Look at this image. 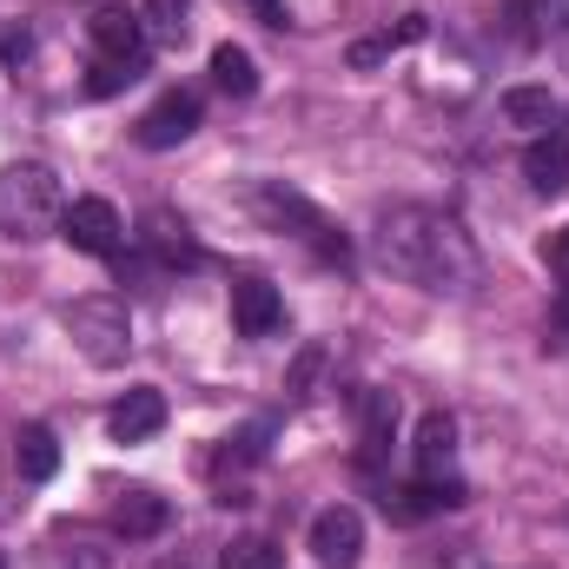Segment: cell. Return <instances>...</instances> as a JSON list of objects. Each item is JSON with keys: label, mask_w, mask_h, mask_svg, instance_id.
Listing matches in <instances>:
<instances>
[{"label": "cell", "mask_w": 569, "mask_h": 569, "mask_svg": "<svg viewBox=\"0 0 569 569\" xmlns=\"http://www.w3.org/2000/svg\"><path fill=\"white\" fill-rule=\"evenodd\" d=\"M425 33H430V20H425V13H405L398 27H385V33H371V40H358V47H351V67H378V60H391L398 47H418Z\"/></svg>", "instance_id": "cell-16"}, {"label": "cell", "mask_w": 569, "mask_h": 569, "mask_svg": "<svg viewBox=\"0 0 569 569\" xmlns=\"http://www.w3.org/2000/svg\"><path fill=\"white\" fill-rule=\"evenodd\" d=\"M284 325V298L266 279H239L232 284V331L239 338H272Z\"/></svg>", "instance_id": "cell-9"}, {"label": "cell", "mask_w": 569, "mask_h": 569, "mask_svg": "<svg viewBox=\"0 0 569 569\" xmlns=\"http://www.w3.org/2000/svg\"><path fill=\"white\" fill-rule=\"evenodd\" d=\"M0 60L13 67V60H27V33H13V27H0Z\"/></svg>", "instance_id": "cell-27"}, {"label": "cell", "mask_w": 569, "mask_h": 569, "mask_svg": "<svg viewBox=\"0 0 569 569\" xmlns=\"http://www.w3.org/2000/svg\"><path fill=\"white\" fill-rule=\"evenodd\" d=\"M252 7V20H266V27H291V7L284 0H246Z\"/></svg>", "instance_id": "cell-25"}, {"label": "cell", "mask_w": 569, "mask_h": 569, "mask_svg": "<svg viewBox=\"0 0 569 569\" xmlns=\"http://www.w3.org/2000/svg\"><path fill=\"white\" fill-rule=\"evenodd\" d=\"M212 80H219L232 100H252V93H259V67H252V53H246V47H232V40H226V47H212Z\"/></svg>", "instance_id": "cell-17"}, {"label": "cell", "mask_w": 569, "mask_h": 569, "mask_svg": "<svg viewBox=\"0 0 569 569\" xmlns=\"http://www.w3.org/2000/svg\"><path fill=\"white\" fill-rule=\"evenodd\" d=\"M391 430H398V398L391 391H358V443H365V463H378L391 450Z\"/></svg>", "instance_id": "cell-11"}, {"label": "cell", "mask_w": 569, "mask_h": 569, "mask_svg": "<svg viewBox=\"0 0 569 569\" xmlns=\"http://www.w3.org/2000/svg\"><path fill=\"white\" fill-rule=\"evenodd\" d=\"M60 325H67L73 351H80L87 365H100V371L127 365V351H133V311H127V298H113V291L73 298V305L60 311Z\"/></svg>", "instance_id": "cell-3"}, {"label": "cell", "mask_w": 569, "mask_h": 569, "mask_svg": "<svg viewBox=\"0 0 569 569\" xmlns=\"http://www.w3.org/2000/svg\"><path fill=\"white\" fill-rule=\"evenodd\" d=\"M523 179H530L543 199L569 192V140L563 133H537V140L523 146Z\"/></svg>", "instance_id": "cell-10"}, {"label": "cell", "mask_w": 569, "mask_h": 569, "mask_svg": "<svg viewBox=\"0 0 569 569\" xmlns=\"http://www.w3.org/2000/svg\"><path fill=\"white\" fill-rule=\"evenodd\" d=\"M53 470H60V443H53V430H47V425H27V430H20V477L47 483Z\"/></svg>", "instance_id": "cell-19"}, {"label": "cell", "mask_w": 569, "mask_h": 569, "mask_svg": "<svg viewBox=\"0 0 569 569\" xmlns=\"http://www.w3.org/2000/svg\"><path fill=\"white\" fill-rule=\"evenodd\" d=\"M166 497H152V490H127L120 503H113V530L120 537H159L166 530Z\"/></svg>", "instance_id": "cell-15"}, {"label": "cell", "mask_w": 569, "mask_h": 569, "mask_svg": "<svg viewBox=\"0 0 569 569\" xmlns=\"http://www.w3.org/2000/svg\"><path fill=\"white\" fill-rule=\"evenodd\" d=\"M550 325H557V338H569V284L557 291V311H550Z\"/></svg>", "instance_id": "cell-28"}, {"label": "cell", "mask_w": 569, "mask_h": 569, "mask_svg": "<svg viewBox=\"0 0 569 569\" xmlns=\"http://www.w3.org/2000/svg\"><path fill=\"white\" fill-rule=\"evenodd\" d=\"M311 557L325 569H358V557H365V517H358L351 503L318 510V517H311Z\"/></svg>", "instance_id": "cell-6"}, {"label": "cell", "mask_w": 569, "mask_h": 569, "mask_svg": "<svg viewBox=\"0 0 569 569\" xmlns=\"http://www.w3.org/2000/svg\"><path fill=\"white\" fill-rule=\"evenodd\" d=\"M378 259H385V272L425 284V291H470V284L483 279V259H477L470 232L450 212H437V206H398V212H385Z\"/></svg>", "instance_id": "cell-1"}, {"label": "cell", "mask_w": 569, "mask_h": 569, "mask_svg": "<svg viewBox=\"0 0 569 569\" xmlns=\"http://www.w3.org/2000/svg\"><path fill=\"white\" fill-rule=\"evenodd\" d=\"M266 437H272V425H246L239 437H226V463H259L266 457Z\"/></svg>", "instance_id": "cell-23"}, {"label": "cell", "mask_w": 569, "mask_h": 569, "mask_svg": "<svg viewBox=\"0 0 569 569\" xmlns=\"http://www.w3.org/2000/svg\"><path fill=\"white\" fill-rule=\"evenodd\" d=\"M159 425H166V391H159V385H133V391L107 411L113 443H146V437H159Z\"/></svg>", "instance_id": "cell-8"}, {"label": "cell", "mask_w": 569, "mask_h": 569, "mask_svg": "<svg viewBox=\"0 0 569 569\" xmlns=\"http://www.w3.org/2000/svg\"><path fill=\"white\" fill-rule=\"evenodd\" d=\"M563 0H517V7H503V27H510V40H523V47H543V40H557L563 33Z\"/></svg>", "instance_id": "cell-12"}, {"label": "cell", "mask_w": 569, "mask_h": 569, "mask_svg": "<svg viewBox=\"0 0 569 569\" xmlns=\"http://www.w3.org/2000/svg\"><path fill=\"white\" fill-rule=\"evenodd\" d=\"M140 239H146V252H152L159 266H199V246H192L186 219H172V212H146Z\"/></svg>", "instance_id": "cell-13"}, {"label": "cell", "mask_w": 569, "mask_h": 569, "mask_svg": "<svg viewBox=\"0 0 569 569\" xmlns=\"http://www.w3.org/2000/svg\"><path fill=\"white\" fill-rule=\"evenodd\" d=\"M192 133H199V93L172 87V93H159L140 113V133H133V140H140L146 152H166V146H186Z\"/></svg>", "instance_id": "cell-7"}, {"label": "cell", "mask_w": 569, "mask_h": 569, "mask_svg": "<svg viewBox=\"0 0 569 569\" xmlns=\"http://www.w3.org/2000/svg\"><path fill=\"white\" fill-rule=\"evenodd\" d=\"M140 73H146V60H93V73H87V93H93V100H107V93L133 87Z\"/></svg>", "instance_id": "cell-21"}, {"label": "cell", "mask_w": 569, "mask_h": 569, "mask_svg": "<svg viewBox=\"0 0 569 569\" xmlns=\"http://www.w3.org/2000/svg\"><path fill=\"white\" fill-rule=\"evenodd\" d=\"M252 212L266 219V226H279V232H291V239H305L325 266H351V239L305 199V192H291V186H279V179H266V186H252Z\"/></svg>", "instance_id": "cell-4"}, {"label": "cell", "mask_w": 569, "mask_h": 569, "mask_svg": "<svg viewBox=\"0 0 569 569\" xmlns=\"http://www.w3.org/2000/svg\"><path fill=\"white\" fill-rule=\"evenodd\" d=\"M60 212H67V199H60V179L47 166H33V159L0 166V232L13 246L60 232Z\"/></svg>", "instance_id": "cell-2"}, {"label": "cell", "mask_w": 569, "mask_h": 569, "mask_svg": "<svg viewBox=\"0 0 569 569\" xmlns=\"http://www.w3.org/2000/svg\"><path fill=\"white\" fill-rule=\"evenodd\" d=\"M503 120L543 133V127H557V93H550V87H510V93H503Z\"/></svg>", "instance_id": "cell-18"}, {"label": "cell", "mask_w": 569, "mask_h": 569, "mask_svg": "<svg viewBox=\"0 0 569 569\" xmlns=\"http://www.w3.org/2000/svg\"><path fill=\"white\" fill-rule=\"evenodd\" d=\"M186 13H192V0H146V27L159 40H186Z\"/></svg>", "instance_id": "cell-22"}, {"label": "cell", "mask_w": 569, "mask_h": 569, "mask_svg": "<svg viewBox=\"0 0 569 569\" xmlns=\"http://www.w3.org/2000/svg\"><path fill=\"white\" fill-rule=\"evenodd\" d=\"M550 272H557V279L569 284V226L557 232V239H550Z\"/></svg>", "instance_id": "cell-26"}, {"label": "cell", "mask_w": 569, "mask_h": 569, "mask_svg": "<svg viewBox=\"0 0 569 569\" xmlns=\"http://www.w3.org/2000/svg\"><path fill=\"white\" fill-rule=\"evenodd\" d=\"M93 47H100V60H146V27L133 13L107 7V13H93Z\"/></svg>", "instance_id": "cell-14"}, {"label": "cell", "mask_w": 569, "mask_h": 569, "mask_svg": "<svg viewBox=\"0 0 569 569\" xmlns=\"http://www.w3.org/2000/svg\"><path fill=\"white\" fill-rule=\"evenodd\" d=\"M60 239L87 259H120L127 252V219L113 212V199H73L60 212Z\"/></svg>", "instance_id": "cell-5"}, {"label": "cell", "mask_w": 569, "mask_h": 569, "mask_svg": "<svg viewBox=\"0 0 569 569\" xmlns=\"http://www.w3.org/2000/svg\"><path fill=\"white\" fill-rule=\"evenodd\" d=\"M219 569H284V550L272 537H239V543H226Z\"/></svg>", "instance_id": "cell-20"}, {"label": "cell", "mask_w": 569, "mask_h": 569, "mask_svg": "<svg viewBox=\"0 0 569 569\" xmlns=\"http://www.w3.org/2000/svg\"><path fill=\"white\" fill-rule=\"evenodd\" d=\"M318 365H325V351H305V358H298V371H291V385H284V391H291V398H311V378H318Z\"/></svg>", "instance_id": "cell-24"}]
</instances>
